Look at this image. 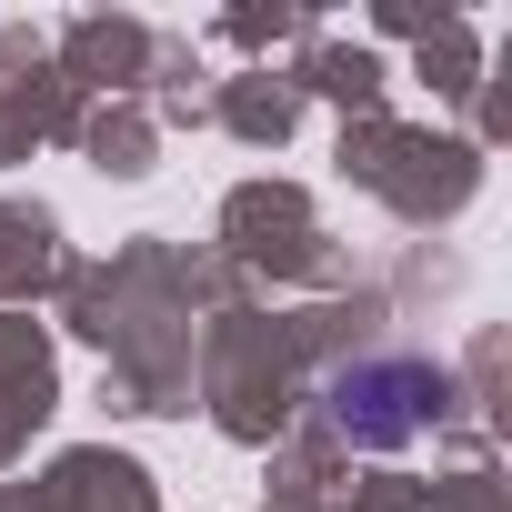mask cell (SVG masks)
Segmentation results:
<instances>
[{"mask_svg": "<svg viewBox=\"0 0 512 512\" xmlns=\"http://www.w3.org/2000/svg\"><path fill=\"white\" fill-rule=\"evenodd\" d=\"M432 402H442V372L412 362V352L352 362V372L332 382V422H342V442H362V452H402V442L432 422Z\"/></svg>", "mask_w": 512, "mask_h": 512, "instance_id": "1", "label": "cell"}]
</instances>
